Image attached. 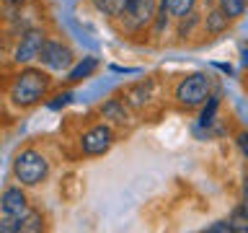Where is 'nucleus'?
<instances>
[{"label":"nucleus","mask_w":248,"mask_h":233,"mask_svg":"<svg viewBox=\"0 0 248 233\" xmlns=\"http://www.w3.org/2000/svg\"><path fill=\"white\" fill-rule=\"evenodd\" d=\"M243 197H246V202H248V174H246V179H243Z\"/></svg>","instance_id":"21"},{"label":"nucleus","mask_w":248,"mask_h":233,"mask_svg":"<svg viewBox=\"0 0 248 233\" xmlns=\"http://www.w3.org/2000/svg\"><path fill=\"white\" fill-rule=\"evenodd\" d=\"M217 8H220L230 21H235V18H240V16L246 13L248 0H217Z\"/></svg>","instance_id":"13"},{"label":"nucleus","mask_w":248,"mask_h":233,"mask_svg":"<svg viewBox=\"0 0 248 233\" xmlns=\"http://www.w3.org/2000/svg\"><path fill=\"white\" fill-rule=\"evenodd\" d=\"M96 67H98V60H96V57H83L75 67H70L67 81H70V83H80V81H85V78H88Z\"/></svg>","instance_id":"10"},{"label":"nucleus","mask_w":248,"mask_h":233,"mask_svg":"<svg viewBox=\"0 0 248 233\" xmlns=\"http://www.w3.org/2000/svg\"><path fill=\"white\" fill-rule=\"evenodd\" d=\"M42 65L46 70H54V73H62V70H70L73 67V60H75V54L73 50H70L67 44H62V42H54V39H46V44H44V50H42Z\"/></svg>","instance_id":"5"},{"label":"nucleus","mask_w":248,"mask_h":233,"mask_svg":"<svg viewBox=\"0 0 248 233\" xmlns=\"http://www.w3.org/2000/svg\"><path fill=\"white\" fill-rule=\"evenodd\" d=\"M140 3H142V0H127V13H132ZM127 13H124V16H127Z\"/></svg>","instance_id":"20"},{"label":"nucleus","mask_w":248,"mask_h":233,"mask_svg":"<svg viewBox=\"0 0 248 233\" xmlns=\"http://www.w3.org/2000/svg\"><path fill=\"white\" fill-rule=\"evenodd\" d=\"M228 16H225L220 8L217 11H209L207 13V21H204V29H207V34H222L225 29H228Z\"/></svg>","instance_id":"11"},{"label":"nucleus","mask_w":248,"mask_h":233,"mask_svg":"<svg viewBox=\"0 0 248 233\" xmlns=\"http://www.w3.org/2000/svg\"><path fill=\"white\" fill-rule=\"evenodd\" d=\"M98 13L108 16V18H119L127 13V0H91Z\"/></svg>","instance_id":"9"},{"label":"nucleus","mask_w":248,"mask_h":233,"mask_svg":"<svg viewBox=\"0 0 248 233\" xmlns=\"http://www.w3.org/2000/svg\"><path fill=\"white\" fill-rule=\"evenodd\" d=\"M23 184H13L8 186V189L3 192V197H0V210H3V217H23L29 213V197L26 192L21 189Z\"/></svg>","instance_id":"7"},{"label":"nucleus","mask_w":248,"mask_h":233,"mask_svg":"<svg viewBox=\"0 0 248 233\" xmlns=\"http://www.w3.org/2000/svg\"><path fill=\"white\" fill-rule=\"evenodd\" d=\"M215 112H217V99L215 96H209V106H204V112H202V124H209L212 122V116H215Z\"/></svg>","instance_id":"17"},{"label":"nucleus","mask_w":248,"mask_h":233,"mask_svg":"<svg viewBox=\"0 0 248 233\" xmlns=\"http://www.w3.org/2000/svg\"><path fill=\"white\" fill-rule=\"evenodd\" d=\"M153 16H155V0H142L135 11L127 13V18L132 21V26H145V23H150L153 21Z\"/></svg>","instance_id":"8"},{"label":"nucleus","mask_w":248,"mask_h":233,"mask_svg":"<svg viewBox=\"0 0 248 233\" xmlns=\"http://www.w3.org/2000/svg\"><path fill=\"white\" fill-rule=\"evenodd\" d=\"M44 44H46V34L42 29L23 31L21 39H18V44H16V50H13V62H16V65H31L34 60L42 57Z\"/></svg>","instance_id":"4"},{"label":"nucleus","mask_w":248,"mask_h":233,"mask_svg":"<svg viewBox=\"0 0 248 233\" xmlns=\"http://www.w3.org/2000/svg\"><path fill=\"white\" fill-rule=\"evenodd\" d=\"M243 31H246V34H248V21H246V23H243Z\"/></svg>","instance_id":"23"},{"label":"nucleus","mask_w":248,"mask_h":233,"mask_svg":"<svg viewBox=\"0 0 248 233\" xmlns=\"http://www.w3.org/2000/svg\"><path fill=\"white\" fill-rule=\"evenodd\" d=\"M207 231H209V233H230V231H232V223H230V220H228V223L222 220V223H215V225H209Z\"/></svg>","instance_id":"18"},{"label":"nucleus","mask_w":248,"mask_h":233,"mask_svg":"<svg viewBox=\"0 0 248 233\" xmlns=\"http://www.w3.org/2000/svg\"><path fill=\"white\" fill-rule=\"evenodd\" d=\"M176 101L184 109H197L204 101H209V78L202 73L186 75L181 83L176 85Z\"/></svg>","instance_id":"3"},{"label":"nucleus","mask_w":248,"mask_h":233,"mask_svg":"<svg viewBox=\"0 0 248 233\" xmlns=\"http://www.w3.org/2000/svg\"><path fill=\"white\" fill-rule=\"evenodd\" d=\"M230 223H232V231L248 233V202H243L240 207H235V213H232Z\"/></svg>","instance_id":"15"},{"label":"nucleus","mask_w":248,"mask_h":233,"mask_svg":"<svg viewBox=\"0 0 248 233\" xmlns=\"http://www.w3.org/2000/svg\"><path fill=\"white\" fill-rule=\"evenodd\" d=\"M8 3H16V5H23V3H29V0H8Z\"/></svg>","instance_id":"22"},{"label":"nucleus","mask_w":248,"mask_h":233,"mask_svg":"<svg viewBox=\"0 0 248 233\" xmlns=\"http://www.w3.org/2000/svg\"><path fill=\"white\" fill-rule=\"evenodd\" d=\"M13 176L16 182L23 186H39L46 182L49 176V161H46L44 153L34 150V148H26L16 155L13 161Z\"/></svg>","instance_id":"2"},{"label":"nucleus","mask_w":248,"mask_h":233,"mask_svg":"<svg viewBox=\"0 0 248 233\" xmlns=\"http://www.w3.org/2000/svg\"><path fill=\"white\" fill-rule=\"evenodd\" d=\"M52 85V78L44 70L36 67H23L18 75H13L11 85H8V101L16 109H31L42 99H46Z\"/></svg>","instance_id":"1"},{"label":"nucleus","mask_w":248,"mask_h":233,"mask_svg":"<svg viewBox=\"0 0 248 233\" xmlns=\"http://www.w3.org/2000/svg\"><path fill=\"white\" fill-rule=\"evenodd\" d=\"M194 3H197V0H170L168 11H170V16H173V18L181 21V18H186V16L194 11Z\"/></svg>","instance_id":"16"},{"label":"nucleus","mask_w":248,"mask_h":233,"mask_svg":"<svg viewBox=\"0 0 248 233\" xmlns=\"http://www.w3.org/2000/svg\"><path fill=\"white\" fill-rule=\"evenodd\" d=\"M114 145V130L108 124H96L80 135V150L85 155H104Z\"/></svg>","instance_id":"6"},{"label":"nucleus","mask_w":248,"mask_h":233,"mask_svg":"<svg viewBox=\"0 0 248 233\" xmlns=\"http://www.w3.org/2000/svg\"><path fill=\"white\" fill-rule=\"evenodd\" d=\"M104 116H106V119H111V122H116V124H124V122H127V109H124V101H119V99L106 101V104H104Z\"/></svg>","instance_id":"12"},{"label":"nucleus","mask_w":248,"mask_h":233,"mask_svg":"<svg viewBox=\"0 0 248 233\" xmlns=\"http://www.w3.org/2000/svg\"><path fill=\"white\" fill-rule=\"evenodd\" d=\"M238 148H240V153L248 158V132H240L238 135Z\"/></svg>","instance_id":"19"},{"label":"nucleus","mask_w":248,"mask_h":233,"mask_svg":"<svg viewBox=\"0 0 248 233\" xmlns=\"http://www.w3.org/2000/svg\"><path fill=\"white\" fill-rule=\"evenodd\" d=\"M42 228H44V220H42V215H39V213H34V210H29L23 217H18V233L21 231L23 233H26V231H42Z\"/></svg>","instance_id":"14"}]
</instances>
